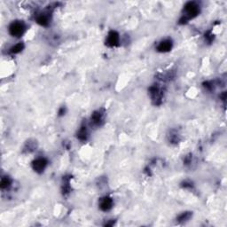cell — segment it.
Segmentation results:
<instances>
[{"label": "cell", "mask_w": 227, "mask_h": 227, "mask_svg": "<svg viewBox=\"0 0 227 227\" xmlns=\"http://www.w3.org/2000/svg\"><path fill=\"white\" fill-rule=\"evenodd\" d=\"M117 42H118V35L114 31L110 32L107 37V44L110 46H114L117 43Z\"/></svg>", "instance_id": "cell-4"}, {"label": "cell", "mask_w": 227, "mask_h": 227, "mask_svg": "<svg viewBox=\"0 0 227 227\" xmlns=\"http://www.w3.org/2000/svg\"><path fill=\"white\" fill-rule=\"evenodd\" d=\"M37 22L41 25H47L48 24V19L45 15H40L38 18H37Z\"/></svg>", "instance_id": "cell-7"}, {"label": "cell", "mask_w": 227, "mask_h": 227, "mask_svg": "<svg viewBox=\"0 0 227 227\" xmlns=\"http://www.w3.org/2000/svg\"><path fill=\"white\" fill-rule=\"evenodd\" d=\"M22 47H23V45H22L21 43H18V44H16L15 46H14V47L11 49V52H12L13 53H17V52H21V49H22Z\"/></svg>", "instance_id": "cell-8"}, {"label": "cell", "mask_w": 227, "mask_h": 227, "mask_svg": "<svg viewBox=\"0 0 227 227\" xmlns=\"http://www.w3.org/2000/svg\"><path fill=\"white\" fill-rule=\"evenodd\" d=\"M46 166V161L44 159H37L33 163V168L35 171H43Z\"/></svg>", "instance_id": "cell-3"}, {"label": "cell", "mask_w": 227, "mask_h": 227, "mask_svg": "<svg viewBox=\"0 0 227 227\" xmlns=\"http://www.w3.org/2000/svg\"><path fill=\"white\" fill-rule=\"evenodd\" d=\"M185 13L189 18H192L198 14V6L193 3H189L185 6Z\"/></svg>", "instance_id": "cell-2"}, {"label": "cell", "mask_w": 227, "mask_h": 227, "mask_svg": "<svg viewBox=\"0 0 227 227\" xmlns=\"http://www.w3.org/2000/svg\"><path fill=\"white\" fill-rule=\"evenodd\" d=\"M10 34L14 36H20L24 31V25L21 22H14L10 26Z\"/></svg>", "instance_id": "cell-1"}, {"label": "cell", "mask_w": 227, "mask_h": 227, "mask_svg": "<svg viewBox=\"0 0 227 227\" xmlns=\"http://www.w3.org/2000/svg\"><path fill=\"white\" fill-rule=\"evenodd\" d=\"M170 49H171V42L170 41H163L158 46V50L161 52H167V51H170Z\"/></svg>", "instance_id": "cell-6"}, {"label": "cell", "mask_w": 227, "mask_h": 227, "mask_svg": "<svg viewBox=\"0 0 227 227\" xmlns=\"http://www.w3.org/2000/svg\"><path fill=\"white\" fill-rule=\"evenodd\" d=\"M112 207V200L109 198H104L100 202V208L102 210H108Z\"/></svg>", "instance_id": "cell-5"}, {"label": "cell", "mask_w": 227, "mask_h": 227, "mask_svg": "<svg viewBox=\"0 0 227 227\" xmlns=\"http://www.w3.org/2000/svg\"><path fill=\"white\" fill-rule=\"evenodd\" d=\"M9 184H10V180L8 178H3L2 179V181H1V187L2 188L7 187Z\"/></svg>", "instance_id": "cell-9"}]
</instances>
